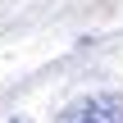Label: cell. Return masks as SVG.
Instances as JSON below:
<instances>
[{"instance_id":"cell-1","label":"cell","mask_w":123,"mask_h":123,"mask_svg":"<svg viewBox=\"0 0 123 123\" xmlns=\"http://www.w3.org/2000/svg\"><path fill=\"white\" fill-rule=\"evenodd\" d=\"M55 123H123V96H114V91L82 96V100L64 105Z\"/></svg>"},{"instance_id":"cell-2","label":"cell","mask_w":123,"mask_h":123,"mask_svg":"<svg viewBox=\"0 0 123 123\" xmlns=\"http://www.w3.org/2000/svg\"><path fill=\"white\" fill-rule=\"evenodd\" d=\"M9 123H27V119H9Z\"/></svg>"}]
</instances>
